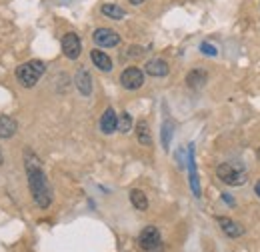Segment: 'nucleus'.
Segmentation results:
<instances>
[{
	"label": "nucleus",
	"mask_w": 260,
	"mask_h": 252,
	"mask_svg": "<svg viewBox=\"0 0 260 252\" xmlns=\"http://www.w3.org/2000/svg\"><path fill=\"white\" fill-rule=\"evenodd\" d=\"M130 202H132V206H134L136 210H146V208H148V198H146V194L138 188L130 190Z\"/></svg>",
	"instance_id": "obj_17"
},
{
	"label": "nucleus",
	"mask_w": 260,
	"mask_h": 252,
	"mask_svg": "<svg viewBox=\"0 0 260 252\" xmlns=\"http://www.w3.org/2000/svg\"><path fill=\"white\" fill-rule=\"evenodd\" d=\"M16 120L14 118H10V116H0V138H12L14 134H16Z\"/></svg>",
	"instance_id": "obj_14"
},
{
	"label": "nucleus",
	"mask_w": 260,
	"mask_h": 252,
	"mask_svg": "<svg viewBox=\"0 0 260 252\" xmlns=\"http://www.w3.org/2000/svg\"><path fill=\"white\" fill-rule=\"evenodd\" d=\"M116 128H118V116H116V112L112 108H106L104 114H102V118H100V130L104 134H112Z\"/></svg>",
	"instance_id": "obj_10"
},
{
	"label": "nucleus",
	"mask_w": 260,
	"mask_h": 252,
	"mask_svg": "<svg viewBox=\"0 0 260 252\" xmlns=\"http://www.w3.org/2000/svg\"><path fill=\"white\" fill-rule=\"evenodd\" d=\"M206 72L204 70H190L188 72V76H186V84L190 86V88H202L204 84H206Z\"/></svg>",
	"instance_id": "obj_16"
},
{
	"label": "nucleus",
	"mask_w": 260,
	"mask_h": 252,
	"mask_svg": "<svg viewBox=\"0 0 260 252\" xmlns=\"http://www.w3.org/2000/svg\"><path fill=\"white\" fill-rule=\"evenodd\" d=\"M216 176L228 186H242L246 182V170L236 162H222L216 168Z\"/></svg>",
	"instance_id": "obj_3"
},
{
	"label": "nucleus",
	"mask_w": 260,
	"mask_h": 252,
	"mask_svg": "<svg viewBox=\"0 0 260 252\" xmlns=\"http://www.w3.org/2000/svg\"><path fill=\"white\" fill-rule=\"evenodd\" d=\"M26 176H28V186H30V192H32L34 202L40 208H48L50 202H52V190H50L46 174L42 172L38 162H34V160L26 162Z\"/></svg>",
	"instance_id": "obj_1"
},
{
	"label": "nucleus",
	"mask_w": 260,
	"mask_h": 252,
	"mask_svg": "<svg viewBox=\"0 0 260 252\" xmlns=\"http://www.w3.org/2000/svg\"><path fill=\"white\" fill-rule=\"evenodd\" d=\"M188 174H190V188L194 192V196H200V182H198V174H196L194 148H192V144L188 146Z\"/></svg>",
	"instance_id": "obj_11"
},
{
	"label": "nucleus",
	"mask_w": 260,
	"mask_h": 252,
	"mask_svg": "<svg viewBox=\"0 0 260 252\" xmlns=\"http://www.w3.org/2000/svg\"><path fill=\"white\" fill-rule=\"evenodd\" d=\"M138 246L142 252H162V236L158 232L156 226H146L140 234H138Z\"/></svg>",
	"instance_id": "obj_4"
},
{
	"label": "nucleus",
	"mask_w": 260,
	"mask_h": 252,
	"mask_svg": "<svg viewBox=\"0 0 260 252\" xmlns=\"http://www.w3.org/2000/svg\"><path fill=\"white\" fill-rule=\"evenodd\" d=\"M2 162H4V158H2V152H0V164H2Z\"/></svg>",
	"instance_id": "obj_25"
},
{
	"label": "nucleus",
	"mask_w": 260,
	"mask_h": 252,
	"mask_svg": "<svg viewBox=\"0 0 260 252\" xmlns=\"http://www.w3.org/2000/svg\"><path fill=\"white\" fill-rule=\"evenodd\" d=\"M136 138L142 146H150L152 144V136H150V128L146 120H138L136 122Z\"/></svg>",
	"instance_id": "obj_15"
},
{
	"label": "nucleus",
	"mask_w": 260,
	"mask_h": 252,
	"mask_svg": "<svg viewBox=\"0 0 260 252\" xmlns=\"http://www.w3.org/2000/svg\"><path fill=\"white\" fill-rule=\"evenodd\" d=\"M258 158H260V148H258Z\"/></svg>",
	"instance_id": "obj_26"
},
{
	"label": "nucleus",
	"mask_w": 260,
	"mask_h": 252,
	"mask_svg": "<svg viewBox=\"0 0 260 252\" xmlns=\"http://www.w3.org/2000/svg\"><path fill=\"white\" fill-rule=\"evenodd\" d=\"M120 84H122L126 90H136V88H140V86L144 84V74H142V70L136 68V66L126 68V70L120 74Z\"/></svg>",
	"instance_id": "obj_5"
},
{
	"label": "nucleus",
	"mask_w": 260,
	"mask_h": 252,
	"mask_svg": "<svg viewBox=\"0 0 260 252\" xmlns=\"http://www.w3.org/2000/svg\"><path fill=\"white\" fill-rule=\"evenodd\" d=\"M144 70H146V74H150V76H166L168 74V64L164 62L162 58H152V60H148L146 66H144Z\"/></svg>",
	"instance_id": "obj_12"
},
{
	"label": "nucleus",
	"mask_w": 260,
	"mask_h": 252,
	"mask_svg": "<svg viewBox=\"0 0 260 252\" xmlns=\"http://www.w3.org/2000/svg\"><path fill=\"white\" fill-rule=\"evenodd\" d=\"M254 190H256V194H258V196H260V180H258V182H256V188H254Z\"/></svg>",
	"instance_id": "obj_23"
},
{
	"label": "nucleus",
	"mask_w": 260,
	"mask_h": 252,
	"mask_svg": "<svg viewBox=\"0 0 260 252\" xmlns=\"http://www.w3.org/2000/svg\"><path fill=\"white\" fill-rule=\"evenodd\" d=\"M94 42L102 48H112V46H116L120 42V36L114 30H110V28H98L94 32Z\"/></svg>",
	"instance_id": "obj_7"
},
{
	"label": "nucleus",
	"mask_w": 260,
	"mask_h": 252,
	"mask_svg": "<svg viewBox=\"0 0 260 252\" xmlns=\"http://www.w3.org/2000/svg\"><path fill=\"white\" fill-rule=\"evenodd\" d=\"M116 130H120L122 134H128L130 130H132V118H130L128 112H122L118 116V128Z\"/></svg>",
	"instance_id": "obj_19"
},
{
	"label": "nucleus",
	"mask_w": 260,
	"mask_h": 252,
	"mask_svg": "<svg viewBox=\"0 0 260 252\" xmlns=\"http://www.w3.org/2000/svg\"><path fill=\"white\" fill-rule=\"evenodd\" d=\"M200 50H202L204 54H208V56H216V48H214L212 44H208V42H202Z\"/></svg>",
	"instance_id": "obj_21"
},
{
	"label": "nucleus",
	"mask_w": 260,
	"mask_h": 252,
	"mask_svg": "<svg viewBox=\"0 0 260 252\" xmlns=\"http://www.w3.org/2000/svg\"><path fill=\"white\" fill-rule=\"evenodd\" d=\"M102 14L112 18V20H122L124 18V10L120 6H116V4H104L102 6Z\"/></svg>",
	"instance_id": "obj_18"
},
{
	"label": "nucleus",
	"mask_w": 260,
	"mask_h": 252,
	"mask_svg": "<svg viewBox=\"0 0 260 252\" xmlns=\"http://www.w3.org/2000/svg\"><path fill=\"white\" fill-rule=\"evenodd\" d=\"M90 58H92V62H94V66H96L98 70H102V72H110L112 70V60H110V56L106 52L92 50L90 52Z\"/></svg>",
	"instance_id": "obj_13"
},
{
	"label": "nucleus",
	"mask_w": 260,
	"mask_h": 252,
	"mask_svg": "<svg viewBox=\"0 0 260 252\" xmlns=\"http://www.w3.org/2000/svg\"><path fill=\"white\" fill-rule=\"evenodd\" d=\"M216 220H218V224H220L222 232H224L226 236H230V238H238V236L244 234V228H242L238 222L230 220V218H226V216H218Z\"/></svg>",
	"instance_id": "obj_9"
},
{
	"label": "nucleus",
	"mask_w": 260,
	"mask_h": 252,
	"mask_svg": "<svg viewBox=\"0 0 260 252\" xmlns=\"http://www.w3.org/2000/svg\"><path fill=\"white\" fill-rule=\"evenodd\" d=\"M74 82H76V88L80 90V94L82 96L92 94V76H90V72H88L86 68H80V70L76 72Z\"/></svg>",
	"instance_id": "obj_8"
},
{
	"label": "nucleus",
	"mask_w": 260,
	"mask_h": 252,
	"mask_svg": "<svg viewBox=\"0 0 260 252\" xmlns=\"http://www.w3.org/2000/svg\"><path fill=\"white\" fill-rule=\"evenodd\" d=\"M172 130H174V124H172L170 120H164V124H162V146L166 148V150H168V146H170Z\"/></svg>",
	"instance_id": "obj_20"
},
{
	"label": "nucleus",
	"mask_w": 260,
	"mask_h": 252,
	"mask_svg": "<svg viewBox=\"0 0 260 252\" xmlns=\"http://www.w3.org/2000/svg\"><path fill=\"white\" fill-rule=\"evenodd\" d=\"M130 2H132V4H142L144 0H130Z\"/></svg>",
	"instance_id": "obj_24"
},
{
	"label": "nucleus",
	"mask_w": 260,
	"mask_h": 252,
	"mask_svg": "<svg viewBox=\"0 0 260 252\" xmlns=\"http://www.w3.org/2000/svg\"><path fill=\"white\" fill-rule=\"evenodd\" d=\"M46 72V66L42 60H28V62L20 64L16 68V80L24 86V88H32L34 84L40 80V76Z\"/></svg>",
	"instance_id": "obj_2"
},
{
	"label": "nucleus",
	"mask_w": 260,
	"mask_h": 252,
	"mask_svg": "<svg viewBox=\"0 0 260 252\" xmlns=\"http://www.w3.org/2000/svg\"><path fill=\"white\" fill-rule=\"evenodd\" d=\"M224 200H226L228 204H234V200H232V198H230V196H228V194H224Z\"/></svg>",
	"instance_id": "obj_22"
},
{
	"label": "nucleus",
	"mask_w": 260,
	"mask_h": 252,
	"mask_svg": "<svg viewBox=\"0 0 260 252\" xmlns=\"http://www.w3.org/2000/svg\"><path fill=\"white\" fill-rule=\"evenodd\" d=\"M80 50H82L80 38L74 32H68L64 38H62V52H64V56L70 58V60H76L80 56Z\"/></svg>",
	"instance_id": "obj_6"
}]
</instances>
